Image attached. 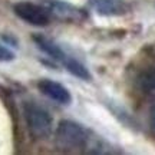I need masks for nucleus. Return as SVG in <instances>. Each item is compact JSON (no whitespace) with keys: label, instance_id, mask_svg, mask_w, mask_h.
Returning <instances> with one entry per match:
<instances>
[{"label":"nucleus","instance_id":"1","mask_svg":"<svg viewBox=\"0 0 155 155\" xmlns=\"http://www.w3.org/2000/svg\"><path fill=\"white\" fill-rule=\"evenodd\" d=\"M23 115L30 134L38 139H48L53 132V119L43 106L36 102L23 104Z\"/></svg>","mask_w":155,"mask_h":155},{"label":"nucleus","instance_id":"2","mask_svg":"<svg viewBox=\"0 0 155 155\" xmlns=\"http://www.w3.org/2000/svg\"><path fill=\"white\" fill-rule=\"evenodd\" d=\"M56 145L66 151L82 150L86 147L89 141V135L86 129L76 122L63 119L59 122V125L55 131Z\"/></svg>","mask_w":155,"mask_h":155},{"label":"nucleus","instance_id":"3","mask_svg":"<svg viewBox=\"0 0 155 155\" xmlns=\"http://www.w3.org/2000/svg\"><path fill=\"white\" fill-rule=\"evenodd\" d=\"M13 12L19 19L29 23L32 26L43 28L50 22V13L43 5H38L33 2H17L13 6Z\"/></svg>","mask_w":155,"mask_h":155},{"label":"nucleus","instance_id":"4","mask_svg":"<svg viewBox=\"0 0 155 155\" xmlns=\"http://www.w3.org/2000/svg\"><path fill=\"white\" fill-rule=\"evenodd\" d=\"M42 5L49 10L50 16H55L61 20L68 22H76L85 19V12L82 9H78L71 3L62 2V0H42Z\"/></svg>","mask_w":155,"mask_h":155},{"label":"nucleus","instance_id":"5","mask_svg":"<svg viewBox=\"0 0 155 155\" xmlns=\"http://www.w3.org/2000/svg\"><path fill=\"white\" fill-rule=\"evenodd\" d=\"M39 91L46 95L49 99L55 101L59 105H71L72 95L62 83L52 81V79H40L38 83Z\"/></svg>","mask_w":155,"mask_h":155},{"label":"nucleus","instance_id":"6","mask_svg":"<svg viewBox=\"0 0 155 155\" xmlns=\"http://www.w3.org/2000/svg\"><path fill=\"white\" fill-rule=\"evenodd\" d=\"M88 6L101 16H124L129 12L125 0H89Z\"/></svg>","mask_w":155,"mask_h":155},{"label":"nucleus","instance_id":"7","mask_svg":"<svg viewBox=\"0 0 155 155\" xmlns=\"http://www.w3.org/2000/svg\"><path fill=\"white\" fill-rule=\"evenodd\" d=\"M33 40L35 43L38 45V48L42 52H45L46 55H49L52 59H55V61L58 62H63L65 61V58H66V53L63 52V50L58 46V45L53 42V40H50L49 38H45V36H40V35H38V36H33Z\"/></svg>","mask_w":155,"mask_h":155},{"label":"nucleus","instance_id":"8","mask_svg":"<svg viewBox=\"0 0 155 155\" xmlns=\"http://www.w3.org/2000/svg\"><path fill=\"white\" fill-rule=\"evenodd\" d=\"M62 65L65 66L68 72H71L73 76L79 78V79H82V81H91V72L88 71V68L85 66L83 63H81L79 61H76L75 58L72 56H66L65 58V61L62 62Z\"/></svg>","mask_w":155,"mask_h":155},{"label":"nucleus","instance_id":"9","mask_svg":"<svg viewBox=\"0 0 155 155\" xmlns=\"http://www.w3.org/2000/svg\"><path fill=\"white\" fill-rule=\"evenodd\" d=\"M139 83L145 91H155V71H148L139 78Z\"/></svg>","mask_w":155,"mask_h":155},{"label":"nucleus","instance_id":"10","mask_svg":"<svg viewBox=\"0 0 155 155\" xmlns=\"http://www.w3.org/2000/svg\"><path fill=\"white\" fill-rule=\"evenodd\" d=\"M15 59V53L5 48L3 45H0V62H10Z\"/></svg>","mask_w":155,"mask_h":155},{"label":"nucleus","instance_id":"11","mask_svg":"<svg viewBox=\"0 0 155 155\" xmlns=\"http://www.w3.org/2000/svg\"><path fill=\"white\" fill-rule=\"evenodd\" d=\"M152 124H154V127H155V109L152 112Z\"/></svg>","mask_w":155,"mask_h":155}]
</instances>
